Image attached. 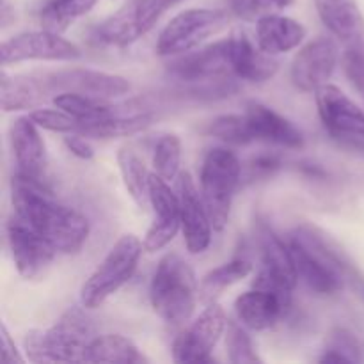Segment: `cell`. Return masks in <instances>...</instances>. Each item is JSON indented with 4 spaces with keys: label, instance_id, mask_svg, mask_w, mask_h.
<instances>
[{
    "label": "cell",
    "instance_id": "8",
    "mask_svg": "<svg viewBox=\"0 0 364 364\" xmlns=\"http://www.w3.org/2000/svg\"><path fill=\"white\" fill-rule=\"evenodd\" d=\"M228 23L223 9H187L171 18L156 41V53L162 57H176L199 48L212 36L219 34Z\"/></svg>",
    "mask_w": 364,
    "mask_h": 364
},
{
    "label": "cell",
    "instance_id": "21",
    "mask_svg": "<svg viewBox=\"0 0 364 364\" xmlns=\"http://www.w3.org/2000/svg\"><path fill=\"white\" fill-rule=\"evenodd\" d=\"M288 308H290V302L274 291L259 290V288L245 291L235 301L237 320L249 331H256V333L272 329L283 318Z\"/></svg>",
    "mask_w": 364,
    "mask_h": 364
},
{
    "label": "cell",
    "instance_id": "16",
    "mask_svg": "<svg viewBox=\"0 0 364 364\" xmlns=\"http://www.w3.org/2000/svg\"><path fill=\"white\" fill-rule=\"evenodd\" d=\"M149 206L153 210V223L144 237V251L156 252L173 242L181 230L178 192L156 173L149 174Z\"/></svg>",
    "mask_w": 364,
    "mask_h": 364
},
{
    "label": "cell",
    "instance_id": "36",
    "mask_svg": "<svg viewBox=\"0 0 364 364\" xmlns=\"http://www.w3.org/2000/svg\"><path fill=\"white\" fill-rule=\"evenodd\" d=\"M132 2H134L139 27H141L142 34H146L155 27L156 21L167 9L180 4L181 0H132Z\"/></svg>",
    "mask_w": 364,
    "mask_h": 364
},
{
    "label": "cell",
    "instance_id": "34",
    "mask_svg": "<svg viewBox=\"0 0 364 364\" xmlns=\"http://www.w3.org/2000/svg\"><path fill=\"white\" fill-rule=\"evenodd\" d=\"M28 116L36 121L39 128L48 132H55V134H77L78 127H80V121L75 119L73 116H70L68 112L60 109H34L31 110Z\"/></svg>",
    "mask_w": 364,
    "mask_h": 364
},
{
    "label": "cell",
    "instance_id": "30",
    "mask_svg": "<svg viewBox=\"0 0 364 364\" xmlns=\"http://www.w3.org/2000/svg\"><path fill=\"white\" fill-rule=\"evenodd\" d=\"M252 272V263L247 259H233L230 263H224V265L217 267V269L210 270L205 277L201 279L199 284V294L205 301L213 302V299L217 295H220V291H224L226 288L233 287V284L240 283L242 279L249 276Z\"/></svg>",
    "mask_w": 364,
    "mask_h": 364
},
{
    "label": "cell",
    "instance_id": "2",
    "mask_svg": "<svg viewBox=\"0 0 364 364\" xmlns=\"http://www.w3.org/2000/svg\"><path fill=\"white\" fill-rule=\"evenodd\" d=\"M84 306H73L48 329H32L23 336L25 358L31 363H85L87 347L96 336L95 323Z\"/></svg>",
    "mask_w": 364,
    "mask_h": 364
},
{
    "label": "cell",
    "instance_id": "33",
    "mask_svg": "<svg viewBox=\"0 0 364 364\" xmlns=\"http://www.w3.org/2000/svg\"><path fill=\"white\" fill-rule=\"evenodd\" d=\"M247 327L240 322H228L226 329V350L228 361L233 364H262L263 359L256 352L255 343L247 333Z\"/></svg>",
    "mask_w": 364,
    "mask_h": 364
},
{
    "label": "cell",
    "instance_id": "7",
    "mask_svg": "<svg viewBox=\"0 0 364 364\" xmlns=\"http://www.w3.org/2000/svg\"><path fill=\"white\" fill-rule=\"evenodd\" d=\"M240 178L242 164L231 149L213 148L206 153L201 166V196L215 231H223L230 223Z\"/></svg>",
    "mask_w": 364,
    "mask_h": 364
},
{
    "label": "cell",
    "instance_id": "11",
    "mask_svg": "<svg viewBox=\"0 0 364 364\" xmlns=\"http://www.w3.org/2000/svg\"><path fill=\"white\" fill-rule=\"evenodd\" d=\"M41 82L50 95L59 92H77L98 100H110L130 92V82L119 75L105 71L87 70V68H68L52 73L41 75Z\"/></svg>",
    "mask_w": 364,
    "mask_h": 364
},
{
    "label": "cell",
    "instance_id": "13",
    "mask_svg": "<svg viewBox=\"0 0 364 364\" xmlns=\"http://www.w3.org/2000/svg\"><path fill=\"white\" fill-rule=\"evenodd\" d=\"M2 66L23 60H75L82 57V50L68 41L63 34L50 31H31L13 36L0 48Z\"/></svg>",
    "mask_w": 364,
    "mask_h": 364
},
{
    "label": "cell",
    "instance_id": "29",
    "mask_svg": "<svg viewBox=\"0 0 364 364\" xmlns=\"http://www.w3.org/2000/svg\"><path fill=\"white\" fill-rule=\"evenodd\" d=\"M98 0H48L39 13L45 31L63 34L77 18L87 14Z\"/></svg>",
    "mask_w": 364,
    "mask_h": 364
},
{
    "label": "cell",
    "instance_id": "26",
    "mask_svg": "<svg viewBox=\"0 0 364 364\" xmlns=\"http://www.w3.org/2000/svg\"><path fill=\"white\" fill-rule=\"evenodd\" d=\"M117 166L127 192L134 199L139 208L146 210L149 206V174L144 160L130 144L121 146L117 151Z\"/></svg>",
    "mask_w": 364,
    "mask_h": 364
},
{
    "label": "cell",
    "instance_id": "41",
    "mask_svg": "<svg viewBox=\"0 0 364 364\" xmlns=\"http://www.w3.org/2000/svg\"><path fill=\"white\" fill-rule=\"evenodd\" d=\"M279 167V160L276 156H259L255 162L251 164L252 174H258V176H267V174H272L274 171Z\"/></svg>",
    "mask_w": 364,
    "mask_h": 364
},
{
    "label": "cell",
    "instance_id": "23",
    "mask_svg": "<svg viewBox=\"0 0 364 364\" xmlns=\"http://www.w3.org/2000/svg\"><path fill=\"white\" fill-rule=\"evenodd\" d=\"M304 38L306 27L290 16L274 13L256 21V43L272 55H281L297 48Z\"/></svg>",
    "mask_w": 364,
    "mask_h": 364
},
{
    "label": "cell",
    "instance_id": "42",
    "mask_svg": "<svg viewBox=\"0 0 364 364\" xmlns=\"http://www.w3.org/2000/svg\"><path fill=\"white\" fill-rule=\"evenodd\" d=\"M0 13H2V27H7L11 20H14V7L11 6L9 0H2L0 4Z\"/></svg>",
    "mask_w": 364,
    "mask_h": 364
},
{
    "label": "cell",
    "instance_id": "24",
    "mask_svg": "<svg viewBox=\"0 0 364 364\" xmlns=\"http://www.w3.org/2000/svg\"><path fill=\"white\" fill-rule=\"evenodd\" d=\"M50 92L43 85L39 77L28 75H7L2 73V110L16 112V110H34L45 103Z\"/></svg>",
    "mask_w": 364,
    "mask_h": 364
},
{
    "label": "cell",
    "instance_id": "19",
    "mask_svg": "<svg viewBox=\"0 0 364 364\" xmlns=\"http://www.w3.org/2000/svg\"><path fill=\"white\" fill-rule=\"evenodd\" d=\"M230 50L235 77L240 80L252 82V84L267 82L281 68V60L277 59V55L267 53L265 50L259 48L258 43L252 41L242 31L230 36Z\"/></svg>",
    "mask_w": 364,
    "mask_h": 364
},
{
    "label": "cell",
    "instance_id": "27",
    "mask_svg": "<svg viewBox=\"0 0 364 364\" xmlns=\"http://www.w3.org/2000/svg\"><path fill=\"white\" fill-rule=\"evenodd\" d=\"M142 36L144 34L137 23L132 0L124 4L119 11L110 14L107 20H103L95 31L96 41L109 46H128Z\"/></svg>",
    "mask_w": 364,
    "mask_h": 364
},
{
    "label": "cell",
    "instance_id": "3",
    "mask_svg": "<svg viewBox=\"0 0 364 364\" xmlns=\"http://www.w3.org/2000/svg\"><path fill=\"white\" fill-rule=\"evenodd\" d=\"M199 287L192 267L180 255L164 256L149 284L153 311L167 326H183L194 315Z\"/></svg>",
    "mask_w": 364,
    "mask_h": 364
},
{
    "label": "cell",
    "instance_id": "10",
    "mask_svg": "<svg viewBox=\"0 0 364 364\" xmlns=\"http://www.w3.org/2000/svg\"><path fill=\"white\" fill-rule=\"evenodd\" d=\"M228 315L223 306L210 302L201 315L173 343L174 363H212V352L228 329Z\"/></svg>",
    "mask_w": 364,
    "mask_h": 364
},
{
    "label": "cell",
    "instance_id": "5",
    "mask_svg": "<svg viewBox=\"0 0 364 364\" xmlns=\"http://www.w3.org/2000/svg\"><path fill=\"white\" fill-rule=\"evenodd\" d=\"M167 73L181 84H191L194 87L199 85L196 91L226 95L230 92L233 78H237L231 64L230 38L176 55L167 66Z\"/></svg>",
    "mask_w": 364,
    "mask_h": 364
},
{
    "label": "cell",
    "instance_id": "40",
    "mask_svg": "<svg viewBox=\"0 0 364 364\" xmlns=\"http://www.w3.org/2000/svg\"><path fill=\"white\" fill-rule=\"evenodd\" d=\"M64 144L70 149L71 155H75L80 160H91L95 156V149L89 144L87 137L80 134H68L64 135Z\"/></svg>",
    "mask_w": 364,
    "mask_h": 364
},
{
    "label": "cell",
    "instance_id": "38",
    "mask_svg": "<svg viewBox=\"0 0 364 364\" xmlns=\"http://www.w3.org/2000/svg\"><path fill=\"white\" fill-rule=\"evenodd\" d=\"M341 64L352 87L364 100V46H347L341 57Z\"/></svg>",
    "mask_w": 364,
    "mask_h": 364
},
{
    "label": "cell",
    "instance_id": "35",
    "mask_svg": "<svg viewBox=\"0 0 364 364\" xmlns=\"http://www.w3.org/2000/svg\"><path fill=\"white\" fill-rule=\"evenodd\" d=\"M294 0H231V9L242 20L258 21L267 14L279 13Z\"/></svg>",
    "mask_w": 364,
    "mask_h": 364
},
{
    "label": "cell",
    "instance_id": "12",
    "mask_svg": "<svg viewBox=\"0 0 364 364\" xmlns=\"http://www.w3.org/2000/svg\"><path fill=\"white\" fill-rule=\"evenodd\" d=\"M6 230L18 274L27 281L43 276L55 259L57 249L16 213H13Z\"/></svg>",
    "mask_w": 364,
    "mask_h": 364
},
{
    "label": "cell",
    "instance_id": "1",
    "mask_svg": "<svg viewBox=\"0 0 364 364\" xmlns=\"http://www.w3.org/2000/svg\"><path fill=\"white\" fill-rule=\"evenodd\" d=\"M14 213L46 238L57 252L77 255L87 242L91 224L87 217L53 198L45 183L16 173L11 180Z\"/></svg>",
    "mask_w": 364,
    "mask_h": 364
},
{
    "label": "cell",
    "instance_id": "39",
    "mask_svg": "<svg viewBox=\"0 0 364 364\" xmlns=\"http://www.w3.org/2000/svg\"><path fill=\"white\" fill-rule=\"evenodd\" d=\"M0 340H2V345H0V350H2V363L6 364H23L27 361V358L21 355V352L18 350L16 343L11 338L7 327L2 323V329H0Z\"/></svg>",
    "mask_w": 364,
    "mask_h": 364
},
{
    "label": "cell",
    "instance_id": "18",
    "mask_svg": "<svg viewBox=\"0 0 364 364\" xmlns=\"http://www.w3.org/2000/svg\"><path fill=\"white\" fill-rule=\"evenodd\" d=\"M9 137L16 160V173L43 181L48 167V155L36 121L31 116L16 117L9 128Z\"/></svg>",
    "mask_w": 364,
    "mask_h": 364
},
{
    "label": "cell",
    "instance_id": "14",
    "mask_svg": "<svg viewBox=\"0 0 364 364\" xmlns=\"http://www.w3.org/2000/svg\"><path fill=\"white\" fill-rule=\"evenodd\" d=\"M340 60V52L334 39L320 36L295 53L290 66V78L302 92H315L329 84Z\"/></svg>",
    "mask_w": 364,
    "mask_h": 364
},
{
    "label": "cell",
    "instance_id": "22",
    "mask_svg": "<svg viewBox=\"0 0 364 364\" xmlns=\"http://www.w3.org/2000/svg\"><path fill=\"white\" fill-rule=\"evenodd\" d=\"M322 23L347 46H364V16L358 0H315Z\"/></svg>",
    "mask_w": 364,
    "mask_h": 364
},
{
    "label": "cell",
    "instance_id": "31",
    "mask_svg": "<svg viewBox=\"0 0 364 364\" xmlns=\"http://www.w3.org/2000/svg\"><path fill=\"white\" fill-rule=\"evenodd\" d=\"M153 167L164 180H176L181 173V141L178 135L166 134L159 139L153 153Z\"/></svg>",
    "mask_w": 364,
    "mask_h": 364
},
{
    "label": "cell",
    "instance_id": "15",
    "mask_svg": "<svg viewBox=\"0 0 364 364\" xmlns=\"http://www.w3.org/2000/svg\"><path fill=\"white\" fill-rule=\"evenodd\" d=\"M176 192L180 198L181 233L185 238V247L191 255H201L210 247L213 224L208 215L201 191L196 187L191 173L181 171L176 178Z\"/></svg>",
    "mask_w": 364,
    "mask_h": 364
},
{
    "label": "cell",
    "instance_id": "9",
    "mask_svg": "<svg viewBox=\"0 0 364 364\" xmlns=\"http://www.w3.org/2000/svg\"><path fill=\"white\" fill-rule=\"evenodd\" d=\"M256 235H258L262 265L252 281V288L274 291L287 302H291V291L297 287L299 276L290 244H284L279 235L265 223L258 224Z\"/></svg>",
    "mask_w": 364,
    "mask_h": 364
},
{
    "label": "cell",
    "instance_id": "4",
    "mask_svg": "<svg viewBox=\"0 0 364 364\" xmlns=\"http://www.w3.org/2000/svg\"><path fill=\"white\" fill-rule=\"evenodd\" d=\"M299 281L313 294L334 295L343 290V263L340 256L309 228H299L290 240Z\"/></svg>",
    "mask_w": 364,
    "mask_h": 364
},
{
    "label": "cell",
    "instance_id": "6",
    "mask_svg": "<svg viewBox=\"0 0 364 364\" xmlns=\"http://www.w3.org/2000/svg\"><path fill=\"white\" fill-rule=\"evenodd\" d=\"M142 251L144 242L139 240L134 233L117 238L102 263L82 284L80 304L87 309H96L119 291L134 277Z\"/></svg>",
    "mask_w": 364,
    "mask_h": 364
},
{
    "label": "cell",
    "instance_id": "25",
    "mask_svg": "<svg viewBox=\"0 0 364 364\" xmlns=\"http://www.w3.org/2000/svg\"><path fill=\"white\" fill-rule=\"evenodd\" d=\"M85 363L141 364L148 359L141 354L137 345L123 334H96L87 347Z\"/></svg>",
    "mask_w": 364,
    "mask_h": 364
},
{
    "label": "cell",
    "instance_id": "32",
    "mask_svg": "<svg viewBox=\"0 0 364 364\" xmlns=\"http://www.w3.org/2000/svg\"><path fill=\"white\" fill-rule=\"evenodd\" d=\"M208 134L217 137L219 141L233 146H245L255 142L251 127L245 117V114H228V116H219L208 124Z\"/></svg>",
    "mask_w": 364,
    "mask_h": 364
},
{
    "label": "cell",
    "instance_id": "20",
    "mask_svg": "<svg viewBox=\"0 0 364 364\" xmlns=\"http://www.w3.org/2000/svg\"><path fill=\"white\" fill-rule=\"evenodd\" d=\"M244 114L249 121L255 141L288 149H299L304 146L302 132L290 119L281 116L270 107L259 102H249Z\"/></svg>",
    "mask_w": 364,
    "mask_h": 364
},
{
    "label": "cell",
    "instance_id": "28",
    "mask_svg": "<svg viewBox=\"0 0 364 364\" xmlns=\"http://www.w3.org/2000/svg\"><path fill=\"white\" fill-rule=\"evenodd\" d=\"M53 107L64 110L80 123H95V121L109 119L123 110L121 105H110L107 100L91 98V96L77 95V92H59L52 98Z\"/></svg>",
    "mask_w": 364,
    "mask_h": 364
},
{
    "label": "cell",
    "instance_id": "17",
    "mask_svg": "<svg viewBox=\"0 0 364 364\" xmlns=\"http://www.w3.org/2000/svg\"><path fill=\"white\" fill-rule=\"evenodd\" d=\"M316 107L323 127L341 139H364V110L340 87L326 84L315 91Z\"/></svg>",
    "mask_w": 364,
    "mask_h": 364
},
{
    "label": "cell",
    "instance_id": "37",
    "mask_svg": "<svg viewBox=\"0 0 364 364\" xmlns=\"http://www.w3.org/2000/svg\"><path fill=\"white\" fill-rule=\"evenodd\" d=\"M327 350H334L343 355L348 363H363L364 361V345L355 334L347 329H336L329 338Z\"/></svg>",
    "mask_w": 364,
    "mask_h": 364
}]
</instances>
